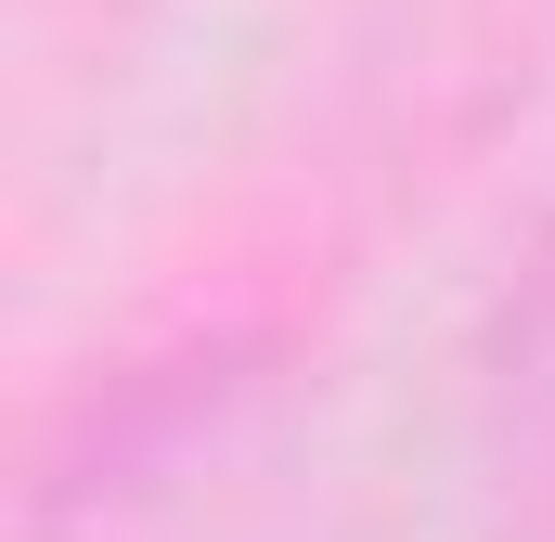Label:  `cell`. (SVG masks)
<instances>
[{
  "mask_svg": "<svg viewBox=\"0 0 555 542\" xmlns=\"http://www.w3.org/2000/svg\"><path fill=\"white\" fill-rule=\"evenodd\" d=\"M478 413H491V478L517 491L530 542H555V233L517 259L491 349H478Z\"/></svg>",
  "mask_w": 555,
  "mask_h": 542,
  "instance_id": "obj_1",
  "label": "cell"
}]
</instances>
